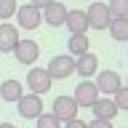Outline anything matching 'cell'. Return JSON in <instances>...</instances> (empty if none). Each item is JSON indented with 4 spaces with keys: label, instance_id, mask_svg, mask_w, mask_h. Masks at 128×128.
<instances>
[{
    "label": "cell",
    "instance_id": "2",
    "mask_svg": "<svg viewBox=\"0 0 128 128\" xmlns=\"http://www.w3.org/2000/svg\"><path fill=\"white\" fill-rule=\"evenodd\" d=\"M51 86H54V80H51V75L43 67H30V72H27V88H30V94L43 96V94L51 91Z\"/></svg>",
    "mask_w": 128,
    "mask_h": 128
},
{
    "label": "cell",
    "instance_id": "7",
    "mask_svg": "<svg viewBox=\"0 0 128 128\" xmlns=\"http://www.w3.org/2000/svg\"><path fill=\"white\" fill-rule=\"evenodd\" d=\"M16 110H19V115H22L24 120H38L40 115H43V99L35 94H24L19 102H16Z\"/></svg>",
    "mask_w": 128,
    "mask_h": 128
},
{
    "label": "cell",
    "instance_id": "8",
    "mask_svg": "<svg viewBox=\"0 0 128 128\" xmlns=\"http://www.w3.org/2000/svg\"><path fill=\"white\" fill-rule=\"evenodd\" d=\"M75 104L78 107H94L96 99H99V91H96V86L91 83V80H80L78 86H75Z\"/></svg>",
    "mask_w": 128,
    "mask_h": 128
},
{
    "label": "cell",
    "instance_id": "26",
    "mask_svg": "<svg viewBox=\"0 0 128 128\" xmlns=\"http://www.w3.org/2000/svg\"><path fill=\"white\" fill-rule=\"evenodd\" d=\"M91 3H94V0H91Z\"/></svg>",
    "mask_w": 128,
    "mask_h": 128
},
{
    "label": "cell",
    "instance_id": "4",
    "mask_svg": "<svg viewBox=\"0 0 128 128\" xmlns=\"http://www.w3.org/2000/svg\"><path fill=\"white\" fill-rule=\"evenodd\" d=\"M16 22L22 30H38L40 22H43V11L35 8L32 3H24V6L16 8Z\"/></svg>",
    "mask_w": 128,
    "mask_h": 128
},
{
    "label": "cell",
    "instance_id": "6",
    "mask_svg": "<svg viewBox=\"0 0 128 128\" xmlns=\"http://www.w3.org/2000/svg\"><path fill=\"white\" fill-rule=\"evenodd\" d=\"M46 72L51 75V80H67L75 72V59L72 56H54L51 62H48Z\"/></svg>",
    "mask_w": 128,
    "mask_h": 128
},
{
    "label": "cell",
    "instance_id": "13",
    "mask_svg": "<svg viewBox=\"0 0 128 128\" xmlns=\"http://www.w3.org/2000/svg\"><path fill=\"white\" fill-rule=\"evenodd\" d=\"M96 70H99V59H96V54H83L75 59V72H78L83 80H88L91 75H96Z\"/></svg>",
    "mask_w": 128,
    "mask_h": 128
},
{
    "label": "cell",
    "instance_id": "20",
    "mask_svg": "<svg viewBox=\"0 0 128 128\" xmlns=\"http://www.w3.org/2000/svg\"><path fill=\"white\" fill-rule=\"evenodd\" d=\"M35 123H38L35 128H62V123H59V120H56L51 112H43V115H40Z\"/></svg>",
    "mask_w": 128,
    "mask_h": 128
},
{
    "label": "cell",
    "instance_id": "15",
    "mask_svg": "<svg viewBox=\"0 0 128 128\" xmlns=\"http://www.w3.org/2000/svg\"><path fill=\"white\" fill-rule=\"evenodd\" d=\"M94 110V120H107V123H112V118L118 115V107L112 104V99H96V104L91 107Z\"/></svg>",
    "mask_w": 128,
    "mask_h": 128
},
{
    "label": "cell",
    "instance_id": "14",
    "mask_svg": "<svg viewBox=\"0 0 128 128\" xmlns=\"http://www.w3.org/2000/svg\"><path fill=\"white\" fill-rule=\"evenodd\" d=\"M22 96H24V86L19 83V80H14V78H11V80H6V83L0 86V99H3V102L16 104Z\"/></svg>",
    "mask_w": 128,
    "mask_h": 128
},
{
    "label": "cell",
    "instance_id": "23",
    "mask_svg": "<svg viewBox=\"0 0 128 128\" xmlns=\"http://www.w3.org/2000/svg\"><path fill=\"white\" fill-rule=\"evenodd\" d=\"M88 128H112V123H107V120H91Z\"/></svg>",
    "mask_w": 128,
    "mask_h": 128
},
{
    "label": "cell",
    "instance_id": "9",
    "mask_svg": "<svg viewBox=\"0 0 128 128\" xmlns=\"http://www.w3.org/2000/svg\"><path fill=\"white\" fill-rule=\"evenodd\" d=\"M14 56L19 64H35L40 56V46L35 40H19V46L14 48Z\"/></svg>",
    "mask_w": 128,
    "mask_h": 128
},
{
    "label": "cell",
    "instance_id": "3",
    "mask_svg": "<svg viewBox=\"0 0 128 128\" xmlns=\"http://www.w3.org/2000/svg\"><path fill=\"white\" fill-rule=\"evenodd\" d=\"M78 104H75V99L72 96H56L54 99V110H51V115H54L59 123H70V120H78Z\"/></svg>",
    "mask_w": 128,
    "mask_h": 128
},
{
    "label": "cell",
    "instance_id": "16",
    "mask_svg": "<svg viewBox=\"0 0 128 128\" xmlns=\"http://www.w3.org/2000/svg\"><path fill=\"white\" fill-rule=\"evenodd\" d=\"M67 48H70V56H72V59H78V56L88 54L91 40H88V35H70V40H67Z\"/></svg>",
    "mask_w": 128,
    "mask_h": 128
},
{
    "label": "cell",
    "instance_id": "27",
    "mask_svg": "<svg viewBox=\"0 0 128 128\" xmlns=\"http://www.w3.org/2000/svg\"><path fill=\"white\" fill-rule=\"evenodd\" d=\"M59 3H62V0H59Z\"/></svg>",
    "mask_w": 128,
    "mask_h": 128
},
{
    "label": "cell",
    "instance_id": "10",
    "mask_svg": "<svg viewBox=\"0 0 128 128\" xmlns=\"http://www.w3.org/2000/svg\"><path fill=\"white\" fill-rule=\"evenodd\" d=\"M19 30L8 22H0V54H11L16 46H19Z\"/></svg>",
    "mask_w": 128,
    "mask_h": 128
},
{
    "label": "cell",
    "instance_id": "24",
    "mask_svg": "<svg viewBox=\"0 0 128 128\" xmlns=\"http://www.w3.org/2000/svg\"><path fill=\"white\" fill-rule=\"evenodd\" d=\"M30 3H32L35 8H40V11H43V8H46V6H51L54 0H30Z\"/></svg>",
    "mask_w": 128,
    "mask_h": 128
},
{
    "label": "cell",
    "instance_id": "17",
    "mask_svg": "<svg viewBox=\"0 0 128 128\" xmlns=\"http://www.w3.org/2000/svg\"><path fill=\"white\" fill-rule=\"evenodd\" d=\"M107 30H110L112 40H118V43H128V19H112Z\"/></svg>",
    "mask_w": 128,
    "mask_h": 128
},
{
    "label": "cell",
    "instance_id": "25",
    "mask_svg": "<svg viewBox=\"0 0 128 128\" xmlns=\"http://www.w3.org/2000/svg\"><path fill=\"white\" fill-rule=\"evenodd\" d=\"M0 128H16L14 123H0Z\"/></svg>",
    "mask_w": 128,
    "mask_h": 128
},
{
    "label": "cell",
    "instance_id": "21",
    "mask_svg": "<svg viewBox=\"0 0 128 128\" xmlns=\"http://www.w3.org/2000/svg\"><path fill=\"white\" fill-rule=\"evenodd\" d=\"M112 104L118 107V110H128V86H123L115 94V99H112Z\"/></svg>",
    "mask_w": 128,
    "mask_h": 128
},
{
    "label": "cell",
    "instance_id": "12",
    "mask_svg": "<svg viewBox=\"0 0 128 128\" xmlns=\"http://www.w3.org/2000/svg\"><path fill=\"white\" fill-rule=\"evenodd\" d=\"M64 27L70 30V35H86V32H88L86 11H80V8H75V11H67V22H64Z\"/></svg>",
    "mask_w": 128,
    "mask_h": 128
},
{
    "label": "cell",
    "instance_id": "5",
    "mask_svg": "<svg viewBox=\"0 0 128 128\" xmlns=\"http://www.w3.org/2000/svg\"><path fill=\"white\" fill-rule=\"evenodd\" d=\"M96 91L99 94H107V96H115L123 88V80H120V75L115 70H102L99 75H96Z\"/></svg>",
    "mask_w": 128,
    "mask_h": 128
},
{
    "label": "cell",
    "instance_id": "1",
    "mask_svg": "<svg viewBox=\"0 0 128 128\" xmlns=\"http://www.w3.org/2000/svg\"><path fill=\"white\" fill-rule=\"evenodd\" d=\"M86 19H88V30H96V32L107 30V27H110V22H112L110 11H107V3H99V0H94V3L88 6Z\"/></svg>",
    "mask_w": 128,
    "mask_h": 128
},
{
    "label": "cell",
    "instance_id": "11",
    "mask_svg": "<svg viewBox=\"0 0 128 128\" xmlns=\"http://www.w3.org/2000/svg\"><path fill=\"white\" fill-rule=\"evenodd\" d=\"M43 22L51 24V27H64V22H67V6L54 0L51 6L43 8Z\"/></svg>",
    "mask_w": 128,
    "mask_h": 128
},
{
    "label": "cell",
    "instance_id": "18",
    "mask_svg": "<svg viewBox=\"0 0 128 128\" xmlns=\"http://www.w3.org/2000/svg\"><path fill=\"white\" fill-rule=\"evenodd\" d=\"M107 11L112 19H128V0H107Z\"/></svg>",
    "mask_w": 128,
    "mask_h": 128
},
{
    "label": "cell",
    "instance_id": "19",
    "mask_svg": "<svg viewBox=\"0 0 128 128\" xmlns=\"http://www.w3.org/2000/svg\"><path fill=\"white\" fill-rule=\"evenodd\" d=\"M16 8H19L16 0H0V22H6V19L16 16Z\"/></svg>",
    "mask_w": 128,
    "mask_h": 128
},
{
    "label": "cell",
    "instance_id": "22",
    "mask_svg": "<svg viewBox=\"0 0 128 128\" xmlns=\"http://www.w3.org/2000/svg\"><path fill=\"white\" fill-rule=\"evenodd\" d=\"M62 128H88V123H83V120L78 118V120H70V123H64Z\"/></svg>",
    "mask_w": 128,
    "mask_h": 128
}]
</instances>
